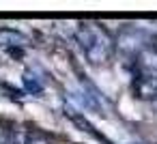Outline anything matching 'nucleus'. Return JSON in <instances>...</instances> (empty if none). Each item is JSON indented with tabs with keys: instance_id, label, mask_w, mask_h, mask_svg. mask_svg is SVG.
<instances>
[{
	"instance_id": "3",
	"label": "nucleus",
	"mask_w": 157,
	"mask_h": 144,
	"mask_svg": "<svg viewBox=\"0 0 157 144\" xmlns=\"http://www.w3.org/2000/svg\"><path fill=\"white\" fill-rule=\"evenodd\" d=\"M30 135L26 131V127H13L9 131V144H28Z\"/></svg>"
},
{
	"instance_id": "1",
	"label": "nucleus",
	"mask_w": 157,
	"mask_h": 144,
	"mask_svg": "<svg viewBox=\"0 0 157 144\" xmlns=\"http://www.w3.org/2000/svg\"><path fill=\"white\" fill-rule=\"evenodd\" d=\"M78 41L86 54V58L95 65H101L112 54V39L95 24H86L78 30Z\"/></svg>"
},
{
	"instance_id": "2",
	"label": "nucleus",
	"mask_w": 157,
	"mask_h": 144,
	"mask_svg": "<svg viewBox=\"0 0 157 144\" xmlns=\"http://www.w3.org/2000/svg\"><path fill=\"white\" fill-rule=\"evenodd\" d=\"M138 93L140 97H153L157 99V73H151L138 82Z\"/></svg>"
},
{
	"instance_id": "5",
	"label": "nucleus",
	"mask_w": 157,
	"mask_h": 144,
	"mask_svg": "<svg viewBox=\"0 0 157 144\" xmlns=\"http://www.w3.org/2000/svg\"><path fill=\"white\" fill-rule=\"evenodd\" d=\"M28 144H50V142H48V138H45L43 133L35 131V133H30V140H28Z\"/></svg>"
},
{
	"instance_id": "6",
	"label": "nucleus",
	"mask_w": 157,
	"mask_h": 144,
	"mask_svg": "<svg viewBox=\"0 0 157 144\" xmlns=\"http://www.w3.org/2000/svg\"><path fill=\"white\" fill-rule=\"evenodd\" d=\"M0 144H9V133L2 129V125H0Z\"/></svg>"
},
{
	"instance_id": "4",
	"label": "nucleus",
	"mask_w": 157,
	"mask_h": 144,
	"mask_svg": "<svg viewBox=\"0 0 157 144\" xmlns=\"http://www.w3.org/2000/svg\"><path fill=\"white\" fill-rule=\"evenodd\" d=\"M142 58H144V65H146L148 69H155V71H157V54H151V52H146Z\"/></svg>"
}]
</instances>
